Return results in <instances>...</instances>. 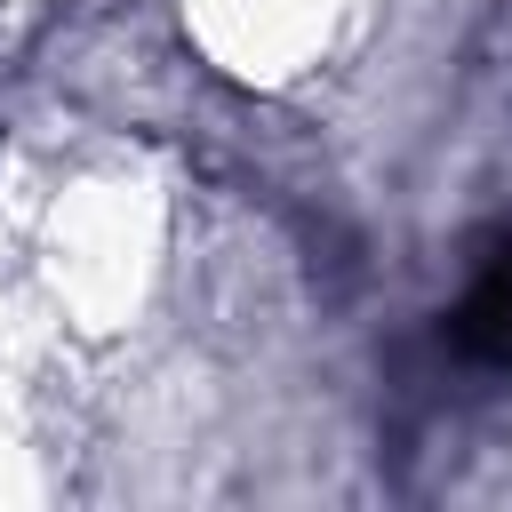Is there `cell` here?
Here are the masks:
<instances>
[{
	"label": "cell",
	"mask_w": 512,
	"mask_h": 512,
	"mask_svg": "<svg viewBox=\"0 0 512 512\" xmlns=\"http://www.w3.org/2000/svg\"><path fill=\"white\" fill-rule=\"evenodd\" d=\"M456 344H464L472 360L512 368V256H496V264L464 288V304H456Z\"/></svg>",
	"instance_id": "6da1fadb"
}]
</instances>
